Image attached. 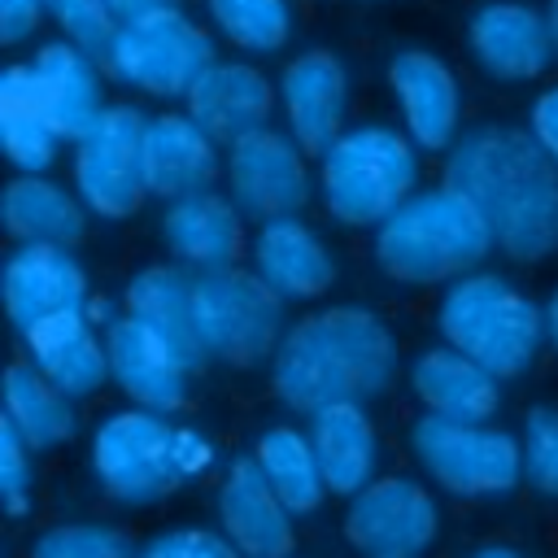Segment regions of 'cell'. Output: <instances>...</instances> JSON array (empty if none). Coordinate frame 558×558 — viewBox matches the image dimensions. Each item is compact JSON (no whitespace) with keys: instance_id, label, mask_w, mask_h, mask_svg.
I'll return each instance as SVG.
<instances>
[{"instance_id":"6da1fadb","label":"cell","mask_w":558,"mask_h":558,"mask_svg":"<svg viewBox=\"0 0 558 558\" xmlns=\"http://www.w3.org/2000/svg\"><path fill=\"white\" fill-rule=\"evenodd\" d=\"M445 183L488 222L493 248L510 262L558 253V166L514 122H480L445 153Z\"/></svg>"},{"instance_id":"7a4b0ae2","label":"cell","mask_w":558,"mask_h":558,"mask_svg":"<svg viewBox=\"0 0 558 558\" xmlns=\"http://www.w3.org/2000/svg\"><path fill=\"white\" fill-rule=\"evenodd\" d=\"M401 353L388 323L362 305H327L288 327L270 357V388L296 414L366 405L397 379Z\"/></svg>"},{"instance_id":"3957f363","label":"cell","mask_w":558,"mask_h":558,"mask_svg":"<svg viewBox=\"0 0 558 558\" xmlns=\"http://www.w3.org/2000/svg\"><path fill=\"white\" fill-rule=\"evenodd\" d=\"M375 266L405 288L458 283L480 270L493 248L480 209L449 183L418 187L384 227H375Z\"/></svg>"},{"instance_id":"277c9868","label":"cell","mask_w":558,"mask_h":558,"mask_svg":"<svg viewBox=\"0 0 558 558\" xmlns=\"http://www.w3.org/2000/svg\"><path fill=\"white\" fill-rule=\"evenodd\" d=\"M214 466V445L153 410H118L92 436L96 484L122 506H148Z\"/></svg>"},{"instance_id":"5b68a950","label":"cell","mask_w":558,"mask_h":558,"mask_svg":"<svg viewBox=\"0 0 558 558\" xmlns=\"http://www.w3.org/2000/svg\"><path fill=\"white\" fill-rule=\"evenodd\" d=\"M436 327L449 349L466 353L497 379H519L549 340L545 310L493 270H475L449 283L436 305Z\"/></svg>"},{"instance_id":"8992f818","label":"cell","mask_w":558,"mask_h":558,"mask_svg":"<svg viewBox=\"0 0 558 558\" xmlns=\"http://www.w3.org/2000/svg\"><path fill=\"white\" fill-rule=\"evenodd\" d=\"M418 192V148L388 122L349 126L318 157V201L340 227H384Z\"/></svg>"},{"instance_id":"52a82bcc","label":"cell","mask_w":558,"mask_h":558,"mask_svg":"<svg viewBox=\"0 0 558 558\" xmlns=\"http://www.w3.org/2000/svg\"><path fill=\"white\" fill-rule=\"evenodd\" d=\"M196 331L209 362L257 366L283 344V301L244 266L192 275Z\"/></svg>"},{"instance_id":"ba28073f","label":"cell","mask_w":558,"mask_h":558,"mask_svg":"<svg viewBox=\"0 0 558 558\" xmlns=\"http://www.w3.org/2000/svg\"><path fill=\"white\" fill-rule=\"evenodd\" d=\"M218 61L214 39L201 22H192L183 9H161L153 17L126 22L100 61L105 74L140 96H161L174 100L201 83V74Z\"/></svg>"},{"instance_id":"9c48e42d","label":"cell","mask_w":558,"mask_h":558,"mask_svg":"<svg viewBox=\"0 0 558 558\" xmlns=\"http://www.w3.org/2000/svg\"><path fill=\"white\" fill-rule=\"evenodd\" d=\"M414 462L458 497L506 493L523 480V445L488 423H453L436 414H418L410 423Z\"/></svg>"},{"instance_id":"30bf717a","label":"cell","mask_w":558,"mask_h":558,"mask_svg":"<svg viewBox=\"0 0 558 558\" xmlns=\"http://www.w3.org/2000/svg\"><path fill=\"white\" fill-rule=\"evenodd\" d=\"M144 131L148 113L140 105H109L105 118L74 144V192L87 214L122 222L148 201L144 179Z\"/></svg>"},{"instance_id":"8fae6325","label":"cell","mask_w":558,"mask_h":558,"mask_svg":"<svg viewBox=\"0 0 558 558\" xmlns=\"http://www.w3.org/2000/svg\"><path fill=\"white\" fill-rule=\"evenodd\" d=\"M222 183L235 209L257 227L275 218H301V209L314 196L310 157L279 126H262L235 140L222 157Z\"/></svg>"},{"instance_id":"7c38bea8","label":"cell","mask_w":558,"mask_h":558,"mask_svg":"<svg viewBox=\"0 0 558 558\" xmlns=\"http://www.w3.org/2000/svg\"><path fill=\"white\" fill-rule=\"evenodd\" d=\"M440 514L432 493L405 475H379L366 484L344 514V536L366 558H418L436 541Z\"/></svg>"},{"instance_id":"4fadbf2b","label":"cell","mask_w":558,"mask_h":558,"mask_svg":"<svg viewBox=\"0 0 558 558\" xmlns=\"http://www.w3.org/2000/svg\"><path fill=\"white\" fill-rule=\"evenodd\" d=\"M283 131L301 144L305 157H323L349 126V70L331 48L296 52L279 74Z\"/></svg>"},{"instance_id":"5bb4252c","label":"cell","mask_w":558,"mask_h":558,"mask_svg":"<svg viewBox=\"0 0 558 558\" xmlns=\"http://www.w3.org/2000/svg\"><path fill=\"white\" fill-rule=\"evenodd\" d=\"M388 87L401 109V131L423 153H449L462 140V87L449 61L427 48H401L388 61Z\"/></svg>"},{"instance_id":"9a60e30c","label":"cell","mask_w":558,"mask_h":558,"mask_svg":"<svg viewBox=\"0 0 558 558\" xmlns=\"http://www.w3.org/2000/svg\"><path fill=\"white\" fill-rule=\"evenodd\" d=\"M466 52L484 78L527 83L541 78L554 61V39L545 9L523 0H488L466 22Z\"/></svg>"},{"instance_id":"2e32d148","label":"cell","mask_w":558,"mask_h":558,"mask_svg":"<svg viewBox=\"0 0 558 558\" xmlns=\"http://www.w3.org/2000/svg\"><path fill=\"white\" fill-rule=\"evenodd\" d=\"M31 65V87L39 100V113L61 140H83L109 109L105 100V65L87 57L83 48L65 39H48L35 48Z\"/></svg>"},{"instance_id":"e0dca14e","label":"cell","mask_w":558,"mask_h":558,"mask_svg":"<svg viewBox=\"0 0 558 558\" xmlns=\"http://www.w3.org/2000/svg\"><path fill=\"white\" fill-rule=\"evenodd\" d=\"M92 305L87 270L74 248L52 244H17L4 262V310L17 331H31L44 318L78 314Z\"/></svg>"},{"instance_id":"ac0fdd59","label":"cell","mask_w":558,"mask_h":558,"mask_svg":"<svg viewBox=\"0 0 558 558\" xmlns=\"http://www.w3.org/2000/svg\"><path fill=\"white\" fill-rule=\"evenodd\" d=\"M157 227H161V244L170 248L174 266H183L187 275L231 270V266H240L244 248L253 244L244 235V214L218 187L183 196V201H170L161 209Z\"/></svg>"},{"instance_id":"d6986e66","label":"cell","mask_w":558,"mask_h":558,"mask_svg":"<svg viewBox=\"0 0 558 558\" xmlns=\"http://www.w3.org/2000/svg\"><path fill=\"white\" fill-rule=\"evenodd\" d=\"M222 157L227 148L183 109H166V113H148V131H144V179H148V196L183 201L196 192H209L214 179L222 174Z\"/></svg>"},{"instance_id":"ffe728a7","label":"cell","mask_w":558,"mask_h":558,"mask_svg":"<svg viewBox=\"0 0 558 558\" xmlns=\"http://www.w3.org/2000/svg\"><path fill=\"white\" fill-rule=\"evenodd\" d=\"M248 270L279 301H314L336 283V257L327 240L301 218H275L253 231Z\"/></svg>"},{"instance_id":"44dd1931","label":"cell","mask_w":558,"mask_h":558,"mask_svg":"<svg viewBox=\"0 0 558 558\" xmlns=\"http://www.w3.org/2000/svg\"><path fill=\"white\" fill-rule=\"evenodd\" d=\"M105 349H109V375L135 401V410L170 414V410H179L187 401L192 371L174 357V349L157 331L135 323L131 314H122L105 331Z\"/></svg>"},{"instance_id":"7402d4cb","label":"cell","mask_w":558,"mask_h":558,"mask_svg":"<svg viewBox=\"0 0 558 558\" xmlns=\"http://www.w3.org/2000/svg\"><path fill=\"white\" fill-rule=\"evenodd\" d=\"M218 519H222V536L235 545L240 558H288L292 554V510L266 484L253 458L231 462L218 488Z\"/></svg>"},{"instance_id":"603a6c76","label":"cell","mask_w":558,"mask_h":558,"mask_svg":"<svg viewBox=\"0 0 558 558\" xmlns=\"http://www.w3.org/2000/svg\"><path fill=\"white\" fill-rule=\"evenodd\" d=\"M22 349H26V362L48 384H57L70 401H83V397L100 392L105 379H113L109 349L96 336V323L87 318V310L35 323L31 331H22Z\"/></svg>"},{"instance_id":"cb8c5ba5","label":"cell","mask_w":558,"mask_h":558,"mask_svg":"<svg viewBox=\"0 0 558 558\" xmlns=\"http://www.w3.org/2000/svg\"><path fill=\"white\" fill-rule=\"evenodd\" d=\"M187 113L222 148H231L235 140L270 126L275 83L257 65H248V61H214L201 74V83L187 92Z\"/></svg>"},{"instance_id":"d4e9b609","label":"cell","mask_w":558,"mask_h":558,"mask_svg":"<svg viewBox=\"0 0 558 558\" xmlns=\"http://www.w3.org/2000/svg\"><path fill=\"white\" fill-rule=\"evenodd\" d=\"M122 314H131L135 323H144L148 331H157L174 357L196 375L209 357L196 331V310H192V275L174 262H153L144 270H135L126 279L122 292Z\"/></svg>"},{"instance_id":"484cf974","label":"cell","mask_w":558,"mask_h":558,"mask_svg":"<svg viewBox=\"0 0 558 558\" xmlns=\"http://www.w3.org/2000/svg\"><path fill=\"white\" fill-rule=\"evenodd\" d=\"M410 388L423 401V414L453 423H488L501 405V379L449 344L423 349L410 362Z\"/></svg>"},{"instance_id":"4316f807","label":"cell","mask_w":558,"mask_h":558,"mask_svg":"<svg viewBox=\"0 0 558 558\" xmlns=\"http://www.w3.org/2000/svg\"><path fill=\"white\" fill-rule=\"evenodd\" d=\"M4 227L17 244L74 248L87 235V205L48 174H17L4 187Z\"/></svg>"},{"instance_id":"83f0119b","label":"cell","mask_w":558,"mask_h":558,"mask_svg":"<svg viewBox=\"0 0 558 558\" xmlns=\"http://www.w3.org/2000/svg\"><path fill=\"white\" fill-rule=\"evenodd\" d=\"M310 440L327 480V493L340 497H357L366 484H375V458H379V440H375V423L366 414V405H331L323 414L310 418Z\"/></svg>"},{"instance_id":"f1b7e54d","label":"cell","mask_w":558,"mask_h":558,"mask_svg":"<svg viewBox=\"0 0 558 558\" xmlns=\"http://www.w3.org/2000/svg\"><path fill=\"white\" fill-rule=\"evenodd\" d=\"M4 418L17 427V436L31 445V453L57 449L78 432L74 401L48 384L26 357H17L4 375Z\"/></svg>"},{"instance_id":"f546056e","label":"cell","mask_w":558,"mask_h":558,"mask_svg":"<svg viewBox=\"0 0 558 558\" xmlns=\"http://www.w3.org/2000/svg\"><path fill=\"white\" fill-rule=\"evenodd\" d=\"M0 140L9 161L22 174H44L57 161L61 135L48 126V118L39 113L35 87H31V65L13 61L0 74Z\"/></svg>"},{"instance_id":"4dcf8cb0","label":"cell","mask_w":558,"mask_h":558,"mask_svg":"<svg viewBox=\"0 0 558 558\" xmlns=\"http://www.w3.org/2000/svg\"><path fill=\"white\" fill-rule=\"evenodd\" d=\"M253 462H257V471L266 475V484L279 493V501L292 514H310V510L323 506L327 480H323V466H318V453H314L310 432H296L288 423L266 427L257 436Z\"/></svg>"},{"instance_id":"1f68e13d","label":"cell","mask_w":558,"mask_h":558,"mask_svg":"<svg viewBox=\"0 0 558 558\" xmlns=\"http://www.w3.org/2000/svg\"><path fill=\"white\" fill-rule=\"evenodd\" d=\"M209 22L244 52H279L292 39L288 0H205Z\"/></svg>"},{"instance_id":"d6a6232c","label":"cell","mask_w":558,"mask_h":558,"mask_svg":"<svg viewBox=\"0 0 558 558\" xmlns=\"http://www.w3.org/2000/svg\"><path fill=\"white\" fill-rule=\"evenodd\" d=\"M48 17L57 22L65 44L83 48L96 61L109 57V48H113V39L122 31V22L109 13L105 0H48Z\"/></svg>"},{"instance_id":"836d02e7","label":"cell","mask_w":558,"mask_h":558,"mask_svg":"<svg viewBox=\"0 0 558 558\" xmlns=\"http://www.w3.org/2000/svg\"><path fill=\"white\" fill-rule=\"evenodd\" d=\"M31 558H135L126 536L100 523H61L48 527L35 545Z\"/></svg>"},{"instance_id":"e575fe53","label":"cell","mask_w":558,"mask_h":558,"mask_svg":"<svg viewBox=\"0 0 558 558\" xmlns=\"http://www.w3.org/2000/svg\"><path fill=\"white\" fill-rule=\"evenodd\" d=\"M523 480L558 497V410L554 405H532L523 418Z\"/></svg>"},{"instance_id":"d590c367","label":"cell","mask_w":558,"mask_h":558,"mask_svg":"<svg viewBox=\"0 0 558 558\" xmlns=\"http://www.w3.org/2000/svg\"><path fill=\"white\" fill-rule=\"evenodd\" d=\"M0 497L13 519H22L31 506V445L9 418H0Z\"/></svg>"},{"instance_id":"8d00e7d4","label":"cell","mask_w":558,"mask_h":558,"mask_svg":"<svg viewBox=\"0 0 558 558\" xmlns=\"http://www.w3.org/2000/svg\"><path fill=\"white\" fill-rule=\"evenodd\" d=\"M140 558H240L235 545L218 532H205V527H174L157 541H148V549Z\"/></svg>"},{"instance_id":"74e56055","label":"cell","mask_w":558,"mask_h":558,"mask_svg":"<svg viewBox=\"0 0 558 558\" xmlns=\"http://www.w3.org/2000/svg\"><path fill=\"white\" fill-rule=\"evenodd\" d=\"M48 17V0H0V44H26Z\"/></svg>"},{"instance_id":"f35d334b","label":"cell","mask_w":558,"mask_h":558,"mask_svg":"<svg viewBox=\"0 0 558 558\" xmlns=\"http://www.w3.org/2000/svg\"><path fill=\"white\" fill-rule=\"evenodd\" d=\"M527 131H532V140L545 148V157L558 166V83H554V87H545V92L532 100Z\"/></svg>"},{"instance_id":"ab89813d","label":"cell","mask_w":558,"mask_h":558,"mask_svg":"<svg viewBox=\"0 0 558 558\" xmlns=\"http://www.w3.org/2000/svg\"><path fill=\"white\" fill-rule=\"evenodd\" d=\"M109 4V13L126 26V22H140V17H153V13H161V9H179V0H105Z\"/></svg>"},{"instance_id":"60d3db41","label":"cell","mask_w":558,"mask_h":558,"mask_svg":"<svg viewBox=\"0 0 558 558\" xmlns=\"http://www.w3.org/2000/svg\"><path fill=\"white\" fill-rule=\"evenodd\" d=\"M545 336H549V344L558 349V292H554L549 305H545Z\"/></svg>"},{"instance_id":"b9f144b4","label":"cell","mask_w":558,"mask_h":558,"mask_svg":"<svg viewBox=\"0 0 558 558\" xmlns=\"http://www.w3.org/2000/svg\"><path fill=\"white\" fill-rule=\"evenodd\" d=\"M545 22H549V39H554V61H558V0H545Z\"/></svg>"},{"instance_id":"7bdbcfd3","label":"cell","mask_w":558,"mask_h":558,"mask_svg":"<svg viewBox=\"0 0 558 558\" xmlns=\"http://www.w3.org/2000/svg\"><path fill=\"white\" fill-rule=\"evenodd\" d=\"M471 558H523V554L510 549V545H484V549H475Z\"/></svg>"}]
</instances>
